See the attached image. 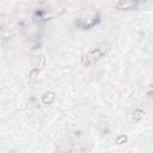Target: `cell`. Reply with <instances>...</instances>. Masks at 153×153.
I'll return each instance as SVG.
<instances>
[{
	"label": "cell",
	"mask_w": 153,
	"mask_h": 153,
	"mask_svg": "<svg viewBox=\"0 0 153 153\" xmlns=\"http://www.w3.org/2000/svg\"><path fill=\"white\" fill-rule=\"evenodd\" d=\"M139 0H120L117 4V7L120 10H130L136 7Z\"/></svg>",
	"instance_id": "1"
}]
</instances>
